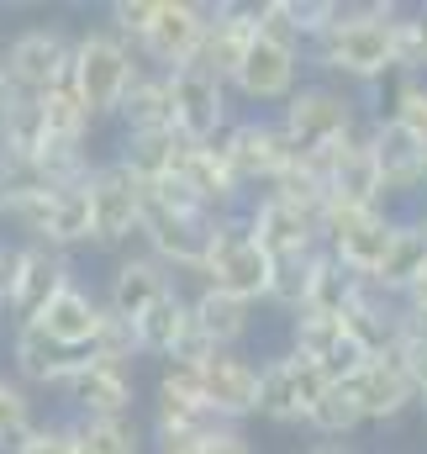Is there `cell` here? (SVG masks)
I'll use <instances>...</instances> for the list:
<instances>
[{
    "instance_id": "6da1fadb",
    "label": "cell",
    "mask_w": 427,
    "mask_h": 454,
    "mask_svg": "<svg viewBox=\"0 0 427 454\" xmlns=\"http://www.w3.org/2000/svg\"><path fill=\"white\" fill-rule=\"evenodd\" d=\"M396 11H401L396 0H343L338 21L307 48V69L359 90L375 106L380 85L396 80V48H391Z\"/></svg>"
},
{
    "instance_id": "7a4b0ae2",
    "label": "cell",
    "mask_w": 427,
    "mask_h": 454,
    "mask_svg": "<svg viewBox=\"0 0 427 454\" xmlns=\"http://www.w3.org/2000/svg\"><path fill=\"white\" fill-rule=\"evenodd\" d=\"M275 116H280L285 137L296 143V153L301 159H317V153L348 143V137H359L369 127V101L359 90L338 85V80H307Z\"/></svg>"
},
{
    "instance_id": "3957f363",
    "label": "cell",
    "mask_w": 427,
    "mask_h": 454,
    "mask_svg": "<svg viewBox=\"0 0 427 454\" xmlns=\"http://www.w3.org/2000/svg\"><path fill=\"white\" fill-rule=\"evenodd\" d=\"M143 69H148V64L137 59V48H132L127 37H116L106 21L74 32V69H69V85H74V96L90 106L96 121L121 116V101H127V90L137 85Z\"/></svg>"
},
{
    "instance_id": "277c9868",
    "label": "cell",
    "mask_w": 427,
    "mask_h": 454,
    "mask_svg": "<svg viewBox=\"0 0 427 454\" xmlns=\"http://www.w3.org/2000/svg\"><path fill=\"white\" fill-rule=\"evenodd\" d=\"M0 69L11 96H48L69 85L74 69V32L64 21H27L0 43Z\"/></svg>"
},
{
    "instance_id": "5b68a950",
    "label": "cell",
    "mask_w": 427,
    "mask_h": 454,
    "mask_svg": "<svg viewBox=\"0 0 427 454\" xmlns=\"http://www.w3.org/2000/svg\"><path fill=\"white\" fill-rule=\"evenodd\" d=\"M396 227L401 212L396 207H343V201H327L322 207V248L359 280L375 286L391 243H396Z\"/></svg>"
},
{
    "instance_id": "8992f818",
    "label": "cell",
    "mask_w": 427,
    "mask_h": 454,
    "mask_svg": "<svg viewBox=\"0 0 427 454\" xmlns=\"http://www.w3.org/2000/svg\"><path fill=\"white\" fill-rule=\"evenodd\" d=\"M201 286H216L227 296H243L253 307H269V286H275V259L264 254V243L253 238L248 217H221L201 264Z\"/></svg>"
},
{
    "instance_id": "52a82bcc",
    "label": "cell",
    "mask_w": 427,
    "mask_h": 454,
    "mask_svg": "<svg viewBox=\"0 0 427 454\" xmlns=\"http://www.w3.org/2000/svg\"><path fill=\"white\" fill-rule=\"evenodd\" d=\"M48 396H58L69 423H85V418H137V370L96 359V354H74Z\"/></svg>"
},
{
    "instance_id": "ba28073f",
    "label": "cell",
    "mask_w": 427,
    "mask_h": 454,
    "mask_svg": "<svg viewBox=\"0 0 427 454\" xmlns=\"http://www.w3.org/2000/svg\"><path fill=\"white\" fill-rule=\"evenodd\" d=\"M85 191H90V248L127 254L143 238V207H148L143 180L121 159H96Z\"/></svg>"
},
{
    "instance_id": "9c48e42d",
    "label": "cell",
    "mask_w": 427,
    "mask_h": 454,
    "mask_svg": "<svg viewBox=\"0 0 427 454\" xmlns=\"http://www.w3.org/2000/svg\"><path fill=\"white\" fill-rule=\"evenodd\" d=\"M216 148H221V159L232 164V175H237V185L248 191V196H264L301 153H296V143L285 137V127H280V116H237L232 127H227V137H216Z\"/></svg>"
},
{
    "instance_id": "30bf717a",
    "label": "cell",
    "mask_w": 427,
    "mask_h": 454,
    "mask_svg": "<svg viewBox=\"0 0 427 454\" xmlns=\"http://www.w3.org/2000/svg\"><path fill=\"white\" fill-rule=\"evenodd\" d=\"M307 85V48H296V43H285V37H269L264 27H259V37L248 43V53H243V64H237V74H232V96L243 101V106H285L296 90Z\"/></svg>"
},
{
    "instance_id": "8fae6325",
    "label": "cell",
    "mask_w": 427,
    "mask_h": 454,
    "mask_svg": "<svg viewBox=\"0 0 427 454\" xmlns=\"http://www.w3.org/2000/svg\"><path fill=\"white\" fill-rule=\"evenodd\" d=\"M206 32H212V0H159L148 32L137 43V59L153 74H180V69L201 64Z\"/></svg>"
},
{
    "instance_id": "7c38bea8",
    "label": "cell",
    "mask_w": 427,
    "mask_h": 454,
    "mask_svg": "<svg viewBox=\"0 0 427 454\" xmlns=\"http://www.w3.org/2000/svg\"><path fill=\"white\" fill-rule=\"evenodd\" d=\"M327 386H332V375L322 364L301 359L296 348H280V354L259 359V418H269L280 428H307Z\"/></svg>"
},
{
    "instance_id": "4fadbf2b",
    "label": "cell",
    "mask_w": 427,
    "mask_h": 454,
    "mask_svg": "<svg viewBox=\"0 0 427 454\" xmlns=\"http://www.w3.org/2000/svg\"><path fill=\"white\" fill-rule=\"evenodd\" d=\"M169 90H175V132H180L185 143H216V137H227V127L237 121V96H232V85H227L221 74H212V69H201V64L169 74Z\"/></svg>"
},
{
    "instance_id": "5bb4252c",
    "label": "cell",
    "mask_w": 427,
    "mask_h": 454,
    "mask_svg": "<svg viewBox=\"0 0 427 454\" xmlns=\"http://www.w3.org/2000/svg\"><path fill=\"white\" fill-rule=\"evenodd\" d=\"M216 418L196 386V370L190 364H164L159 370V386H153V402H148V439L159 450H175L196 434H206Z\"/></svg>"
},
{
    "instance_id": "9a60e30c",
    "label": "cell",
    "mask_w": 427,
    "mask_h": 454,
    "mask_svg": "<svg viewBox=\"0 0 427 454\" xmlns=\"http://www.w3.org/2000/svg\"><path fill=\"white\" fill-rule=\"evenodd\" d=\"M190 370H196V386H201L216 423L259 418V359H248L243 348H216Z\"/></svg>"
},
{
    "instance_id": "2e32d148",
    "label": "cell",
    "mask_w": 427,
    "mask_h": 454,
    "mask_svg": "<svg viewBox=\"0 0 427 454\" xmlns=\"http://www.w3.org/2000/svg\"><path fill=\"white\" fill-rule=\"evenodd\" d=\"M364 143L375 153V169L385 180V196L391 201H412L423 207V169H427V148L385 112H369V127H364ZM407 207V212H412Z\"/></svg>"
},
{
    "instance_id": "e0dca14e",
    "label": "cell",
    "mask_w": 427,
    "mask_h": 454,
    "mask_svg": "<svg viewBox=\"0 0 427 454\" xmlns=\"http://www.w3.org/2000/svg\"><path fill=\"white\" fill-rule=\"evenodd\" d=\"M243 217H248L253 238L264 243V254L275 264L280 259H301V254H322V212H312V207H296V201L264 191V196L248 201Z\"/></svg>"
},
{
    "instance_id": "ac0fdd59",
    "label": "cell",
    "mask_w": 427,
    "mask_h": 454,
    "mask_svg": "<svg viewBox=\"0 0 427 454\" xmlns=\"http://www.w3.org/2000/svg\"><path fill=\"white\" fill-rule=\"evenodd\" d=\"M343 391L359 402V412H364V428L369 423H396V418H407L412 407H417V380L407 375V364H401V354H380V359H364L359 370H348L343 375Z\"/></svg>"
},
{
    "instance_id": "d6986e66",
    "label": "cell",
    "mask_w": 427,
    "mask_h": 454,
    "mask_svg": "<svg viewBox=\"0 0 427 454\" xmlns=\"http://www.w3.org/2000/svg\"><path fill=\"white\" fill-rule=\"evenodd\" d=\"M180 286V275L169 270V264H159L143 243L137 248H127V254H116V264H111V280H106V307L116 317H127V323H137L159 296H169Z\"/></svg>"
},
{
    "instance_id": "ffe728a7",
    "label": "cell",
    "mask_w": 427,
    "mask_h": 454,
    "mask_svg": "<svg viewBox=\"0 0 427 454\" xmlns=\"http://www.w3.org/2000/svg\"><path fill=\"white\" fill-rule=\"evenodd\" d=\"M69 280H80L69 254L43 248V243H21V264H16V286H11V328L16 323H37L48 312V301Z\"/></svg>"
},
{
    "instance_id": "44dd1931",
    "label": "cell",
    "mask_w": 427,
    "mask_h": 454,
    "mask_svg": "<svg viewBox=\"0 0 427 454\" xmlns=\"http://www.w3.org/2000/svg\"><path fill=\"white\" fill-rule=\"evenodd\" d=\"M317 169H322V180H327V201H343V207H391L385 180L375 169V153H369L364 132L348 137V143H338V148H327V153H317Z\"/></svg>"
},
{
    "instance_id": "7402d4cb",
    "label": "cell",
    "mask_w": 427,
    "mask_h": 454,
    "mask_svg": "<svg viewBox=\"0 0 427 454\" xmlns=\"http://www.w3.org/2000/svg\"><path fill=\"white\" fill-rule=\"evenodd\" d=\"M101 323H106V296H101L96 286H85V275L69 280V286L48 301V312L37 317V328L58 343L64 354H90Z\"/></svg>"
},
{
    "instance_id": "603a6c76",
    "label": "cell",
    "mask_w": 427,
    "mask_h": 454,
    "mask_svg": "<svg viewBox=\"0 0 427 454\" xmlns=\"http://www.w3.org/2000/svg\"><path fill=\"white\" fill-rule=\"evenodd\" d=\"M253 37H259V0H216L212 32H206V48H201V69H212L232 85Z\"/></svg>"
},
{
    "instance_id": "cb8c5ba5",
    "label": "cell",
    "mask_w": 427,
    "mask_h": 454,
    "mask_svg": "<svg viewBox=\"0 0 427 454\" xmlns=\"http://www.w3.org/2000/svg\"><path fill=\"white\" fill-rule=\"evenodd\" d=\"M291 348H296L301 359L322 364L332 380H343L348 370H359V364H364V348L353 343V333H348V323H343V317H317V312L291 317Z\"/></svg>"
},
{
    "instance_id": "d4e9b609",
    "label": "cell",
    "mask_w": 427,
    "mask_h": 454,
    "mask_svg": "<svg viewBox=\"0 0 427 454\" xmlns=\"http://www.w3.org/2000/svg\"><path fill=\"white\" fill-rule=\"evenodd\" d=\"M343 323H348L353 343L364 348V359L401 354V301H396V296H385V291H375L369 280H364V286H359V296L348 301Z\"/></svg>"
},
{
    "instance_id": "484cf974",
    "label": "cell",
    "mask_w": 427,
    "mask_h": 454,
    "mask_svg": "<svg viewBox=\"0 0 427 454\" xmlns=\"http://www.w3.org/2000/svg\"><path fill=\"white\" fill-rule=\"evenodd\" d=\"M190 317H196V333H201L206 348H243V339L253 333L259 307L243 301V296L216 291V286H196L190 291Z\"/></svg>"
},
{
    "instance_id": "4316f807",
    "label": "cell",
    "mask_w": 427,
    "mask_h": 454,
    "mask_svg": "<svg viewBox=\"0 0 427 454\" xmlns=\"http://www.w3.org/2000/svg\"><path fill=\"white\" fill-rule=\"evenodd\" d=\"M69 359H74V354H64L37 323H16L11 339H5V370H11L27 391H53V380L64 375Z\"/></svg>"
},
{
    "instance_id": "83f0119b",
    "label": "cell",
    "mask_w": 427,
    "mask_h": 454,
    "mask_svg": "<svg viewBox=\"0 0 427 454\" xmlns=\"http://www.w3.org/2000/svg\"><path fill=\"white\" fill-rule=\"evenodd\" d=\"M423 275H427V232L412 212H401L396 243H391V254H385V264H380V275H375V291H385V296L401 301Z\"/></svg>"
},
{
    "instance_id": "f1b7e54d",
    "label": "cell",
    "mask_w": 427,
    "mask_h": 454,
    "mask_svg": "<svg viewBox=\"0 0 427 454\" xmlns=\"http://www.w3.org/2000/svg\"><path fill=\"white\" fill-rule=\"evenodd\" d=\"M48 148L43 96H11L0 112V164H32Z\"/></svg>"
},
{
    "instance_id": "f546056e",
    "label": "cell",
    "mask_w": 427,
    "mask_h": 454,
    "mask_svg": "<svg viewBox=\"0 0 427 454\" xmlns=\"http://www.w3.org/2000/svg\"><path fill=\"white\" fill-rule=\"evenodd\" d=\"M180 148H185V137H180L175 127H164V132H121V143H116V153H111V159H121L143 185H153V180L175 175Z\"/></svg>"
},
{
    "instance_id": "4dcf8cb0",
    "label": "cell",
    "mask_w": 427,
    "mask_h": 454,
    "mask_svg": "<svg viewBox=\"0 0 427 454\" xmlns=\"http://www.w3.org/2000/svg\"><path fill=\"white\" fill-rule=\"evenodd\" d=\"M116 121H121V132H164V127H175V90H169V74L143 69L137 85L127 90Z\"/></svg>"
},
{
    "instance_id": "1f68e13d",
    "label": "cell",
    "mask_w": 427,
    "mask_h": 454,
    "mask_svg": "<svg viewBox=\"0 0 427 454\" xmlns=\"http://www.w3.org/2000/svg\"><path fill=\"white\" fill-rule=\"evenodd\" d=\"M74 454H148V428L137 418H85L74 423Z\"/></svg>"
},
{
    "instance_id": "d6a6232c",
    "label": "cell",
    "mask_w": 427,
    "mask_h": 454,
    "mask_svg": "<svg viewBox=\"0 0 427 454\" xmlns=\"http://www.w3.org/2000/svg\"><path fill=\"white\" fill-rule=\"evenodd\" d=\"M43 121H48V143H74V148H90V132H96V116L90 106L74 96V85H58L43 96Z\"/></svg>"
},
{
    "instance_id": "836d02e7",
    "label": "cell",
    "mask_w": 427,
    "mask_h": 454,
    "mask_svg": "<svg viewBox=\"0 0 427 454\" xmlns=\"http://www.w3.org/2000/svg\"><path fill=\"white\" fill-rule=\"evenodd\" d=\"M37 391H27L11 370H0V454H16L37 428Z\"/></svg>"
},
{
    "instance_id": "e575fe53",
    "label": "cell",
    "mask_w": 427,
    "mask_h": 454,
    "mask_svg": "<svg viewBox=\"0 0 427 454\" xmlns=\"http://www.w3.org/2000/svg\"><path fill=\"white\" fill-rule=\"evenodd\" d=\"M396 80H427V5H401L391 27Z\"/></svg>"
},
{
    "instance_id": "d590c367",
    "label": "cell",
    "mask_w": 427,
    "mask_h": 454,
    "mask_svg": "<svg viewBox=\"0 0 427 454\" xmlns=\"http://www.w3.org/2000/svg\"><path fill=\"white\" fill-rule=\"evenodd\" d=\"M359 275H348L327 248H322L317 259V275H312V296H307V312H317V317H343L348 312V301L359 296Z\"/></svg>"
},
{
    "instance_id": "8d00e7d4",
    "label": "cell",
    "mask_w": 427,
    "mask_h": 454,
    "mask_svg": "<svg viewBox=\"0 0 427 454\" xmlns=\"http://www.w3.org/2000/svg\"><path fill=\"white\" fill-rule=\"evenodd\" d=\"M307 428H312L317 439H343V444H348V439L364 428V412H359V402L343 391V380H332V386L322 391V402L312 407Z\"/></svg>"
},
{
    "instance_id": "74e56055",
    "label": "cell",
    "mask_w": 427,
    "mask_h": 454,
    "mask_svg": "<svg viewBox=\"0 0 427 454\" xmlns=\"http://www.w3.org/2000/svg\"><path fill=\"white\" fill-rule=\"evenodd\" d=\"M317 259L322 254H301V259H280V264H275V286H269V307H275V312H285V317H301V312H307Z\"/></svg>"
},
{
    "instance_id": "f35d334b",
    "label": "cell",
    "mask_w": 427,
    "mask_h": 454,
    "mask_svg": "<svg viewBox=\"0 0 427 454\" xmlns=\"http://www.w3.org/2000/svg\"><path fill=\"white\" fill-rule=\"evenodd\" d=\"M380 112L396 116V121L427 148V80H391V101H385Z\"/></svg>"
},
{
    "instance_id": "ab89813d",
    "label": "cell",
    "mask_w": 427,
    "mask_h": 454,
    "mask_svg": "<svg viewBox=\"0 0 427 454\" xmlns=\"http://www.w3.org/2000/svg\"><path fill=\"white\" fill-rule=\"evenodd\" d=\"M96 359H111V364H127V370H137V359H143V343H137V323H127V317H116L106 307V323H101V333H96V348H90Z\"/></svg>"
},
{
    "instance_id": "60d3db41",
    "label": "cell",
    "mask_w": 427,
    "mask_h": 454,
    "mask_svg": "<svg viewBox=\"0 0 427 454\" xmlns=\"http://www.w3.org/2000/svg\"><path fill=\"white\" fill-rule=\"evenodd\" d=\"M159 454H259V450L243 434V423H212L206 434H196V439H185L175 450H159Z\"/></svg>"
},
{
    "instance_id": "b9f144b4",
    "label": "cell",
    "mask_w": 427,
    "mask_h": 454,
    "mask_svg": "<svg viewBox=\"0 0 427 454\" xmlns=\"http://www.w3.org/2000/svg\"><path fill=\"white\" fill-rule=\"evenodd\" d=\"M153 11H159V0H111L106 5V27L137 48L143 32H148V21H153Z\"/></svg>"
},
{
    "instance_id": "7bdbcfd3",
    "label": "cell",
    "mask_w": 427,
    "mask_h": 454,
    "mask_svg": "<svg viewBox=\"0 0 427 454\" xmlns=\"http://www.w3.org/2000/svg\"><path fill=\"white\" fill-rule=\"evenodd\" d=\"M16 454H74V423L69 418H43Z\"/></svg>"
},
{
    "instance_id": "ee69618b",
    "label": "cell",
    "mask_w": 427,
    "mask_h": 454,
    "mask_svg": "<svg viewBox=\"0 0 427 454\" xmlns=\"http://www.w3.org/2000/svg\"><path fill=\"white\" fill-rule=\"evenodd\" d=\"M427 348V275L401 296V348Z\"/></svg>"
},
{
    "instance_id": "f6af8a7d",
    "label": "cell",
    "mask_w": 427,
    "mask_h": 454,
    "mask_svg": "<svg viewBox=\"0 0 427 454\" xmlns=\"http://www.w3.org/2000/svg\"><path fill=\"white\" fill-rule=\"evenodd\" d=\"M16 264H21V243L0 232V296L11 301V286H16Z\"/></svg>"
},
{
    "instance_id": "bcb514c9",
    "label": "cell",
    "mask_w": 427,
    "mask_h": 454,
    "mask_svg": "<svg viewBox=\"0 0 427 454\" xmlns=\"http://www.w3.org/2000/svg\"><path fill=\"white\" fill-rule=\"evenodd\" d=\"M301 454H364L359 444H343V439H317V444H307Z\"/></svg>"
},
{
    "instance_id": "7dc6e473",
    "label": "cell",
    "mask_w": 427,
    "mask_h": 454,
    "mask_svg": "<svg viewBox=\"0 0 427 454\" xmlns=\"http://www.w3.org/2000/svg\"><path fill=\"white\" fill-rule=\"evenodd\" d=\"M0 339H11V301L0 296Z\"/></svg>"
},
{
    "instance_id": "c3c4849f",
    "label": "cell",
    "mask_w": 427,
    "mask_h": 454,
    "mask_svg": "<svg viewBox=\"0 0 427 454\" xmlns=\"http://www.w3.org/2000/svg\"><path fill=\"white\" fill-rule=\"evenodd\" d=\"M5 101H11V85H5V69H0V112H5Z\"/></svg>"
},
{
    "instance_id": "681fc988",
    "label": "cell",
    "mask_w": 427,
    "mask_h": 454,
    "mask_svg": "<svg viewBox=\"0 0 427 454\" xmlns=\"http://www.w3.org/2000/svg\"><path fill=\"white\" fill-rule=\"evenodd\" d=\"M412 217H417V223H423V232H427V207H412Z\"/></svg>"
},
{
    "instance_id": "f907efd6",
    "label": "cell",
    "mask_w": 427,
    "mask_h": 454,
    "mask_svg": "<svg viewBox=\"0 0 427 454\" xmlns=\"http://www.w3.org/2000/svg\"><path fill=\"white\" fill-rule=\"evenodd\" d=\"M417 412L427 418V391H417Z\"/></svg>"
},
{
    "instance_id": "816d5d0a",
    "label": "cell",
    "mask_w": 427,
    "mask_h": 454,
    "mask_svg": "<svg viewBox=\"0 0 427 454\" xmlns=\"http://www.w3.org/2000/svg\"><path fill=\"white\" fill-rule=\"evenodd\" d=\"M0 201H5V169H0Z\"/></svg>"
},
{
    "instance_id": "f5cc1de1",
    "label": "cell",
    "mask_w": 427,
    "mask_h": 454,
    "mask_svg": "<svg viewBox=\"0 0 427 454\" xmlns=\"http://www.w3.org/2000/svg\"><path fill=\"white\" fill-rule=\"evenodd\" d=\"M423 207H427V169H423Z\"/></svg>"
}]
</instances>
